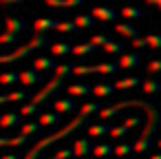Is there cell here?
Masks as SVG:
<instances>
[{
	"instance_id": "6da1fadb",
	"label": "cell",
	"mask_w": 161,
	"mask_h": 159,
	"mask_svg": "<svg viewBox=\"0 0 161 159\" xmlns=\"http://www.w3.org/2000/svg\"><path fill=\"white\" fill-rule=\"evenodd\" d=\"M91 113H99V104H95V102H93V104H84V106H82V113H80V117H77L75 122H71L66 128H62V130H58V133L49 135V137H47V139H42L40 144H36V146H33V148L27 152V159H36V157H38V155H40V152H42L47 146H51V144H55L58 139H62V137L71 135L73 130H77V128H80V126L86 122V117H88Z\"/></svg>"
},
{
	"instance_id": "7a4b0ae2",
	"label": "cell",
	"mask_w": 161,
	"mask_h": 159,
	"mask_svg": "<svg viewBox=\"0 0 161 159\" xmlns=\"http://www.w3.org/2000/svg\"><path fill=\"white\" fill-rule=\"evenodd\" d=\"M60 84H62V77H60V75H55V80H51V82H49V84H47L38 95H33V97L29 99V104H27V106H22V111H20V113H22V115H31V113H36V111L40 108V104H42V102H44L53 91H58V86H60Z\"/></svg>"
},
{
	"instance_id": "3957f363",
	"label": "cell",
	"mask_w": 161,
	"mask_h": 159,
	"mask_svg": "<svg viewBox=\"0 0 161 159\" xmlns=\"http://www.w3.org/2000/svg\"><path fill=\"white\" fill-rule=\"evenodd\" d=\"M44 44H47V36H44V33H38V38H33L27 47H22V49L14 51L11 55H3L0 60H3V64H9V62H14V60H22L31 49H40V47H44Z\"/></svg>"
},
{
	"instance_id": "277c9868",
	"label": "cell",
	"mask_w": 161,
	"mask_h": 159,
	"mask_svg": "<svg viewBox=\"0 0 161 159\" xmlns=\"http://www.w3.org/2000/svg\"><path fill=\"white\" fill-rule=\"evenodd\" d=\"M7 25H9V29H7V33L3 36V42H5V44L11 42V40H16V33H20V31L25 29V25H22L20 20H16V18H7Z\"/></svg>"
},
{
	"instance_id": "5b68a950",
	"label": "cell",
	"mask_w": 161,
	"mask_h": 159,
	"mask_svg": "<svg viewBox=\"0 0 161 159\" xmlns=\"http://www.w3.org/2000/svg\"><path fill=\"white\" fill-rule=\"evenodd\" d=\"M60 22L55 20V18H40V20H36V25H33V29L38 31V33H44L47 36V31L49 29H55Z\"/></svg>"
},
{
	"instance_id": "8992f818",
	"label": "cell",
	"mask_w": 161,
	"mask_h": 159,
	"mask_svg": "<svg viewBox=\"0 0 161 159\" xmlns=\"http://www.w3.org/2000/svg\"><path fill=\"white\" fill-rule=\"evenodd\" d=\"M139 60H141V55H139V53H124V55H121V60H119V66H121V69H132Z\"/></svg>"
},
{
	"instance_id": "52a82bcc",
	"label": "cell",
	"mask_w": 161,
	"mask_h": 159,
	"mask_svg": "<svg viewBox=\"0 0 161 159\" xmlns=\"http://www.w3.org/2000/svg\"><path fill=\"white\" fill-rule=\"evenodd\" d=\"M91 148H93V144L88 141V139H77L75 141V157H86L88 152H91Z\"/></svg>"
},
{
	"instance_id": "ba28073f",
	"label": "cell",
	"mask_w": 161,
	"mask_h": 159,
	"mask_svg": "<svg viewBox=\"0 0 161 159\" xmlns=\"http://www.w3.org/2000/svg\"><path fill=\"white\" fill-rule=\"evenodd\" d=\"M20 82H22L25 86H31V84H38V82H40V75H38L36 71H22V73H20Z\"/></svg>"
},
{
	"instance_id": "9c48e42d",
	"label": "cell",
	"mask_w": 161,
	"mask_h": 159,
	"mask_svg": "<svg viewBox=\"0 0 161 159\" xmlns=\"http://www.w3.org/2000/svg\"><path fill=\"white\" fill-rule=\"evenodd\" d=\"M117 88H115V84H97V86H93V93L97 95V97H106V95H113Z\"/></svg>"
},
{
	"instance_id": "30bf717a",
	"label": "cell",
	"mask_w": 161,
	"mask_h": 159,
	"mask_svg": "<svg viewBox=\"0 0 161 159\" xmlns=\"http://www.w3.org/2000/svg\"><path fill=\"white\" fill-rule=\"evenodd\" d=\"M75 108V102L73 99H58L55 104H53V111L55 113H69V111H73Z\"/></svg>"
},
{
	"instance_id": "8fae6325",
	"label": "cell",
	"mask_w": 161,
	"mask_h": 159,
	"mask_svg": "<svg viewBox=\"0 0 161 159\" xmlns=\"http://www.w3.org/2000/svg\"><path fill=\"white\" fill-rule=\"evenodd\" d=\"M27 97H29V93H27V91L7 93V95H3V104H9V102H22V99H27Z\"/></svg>"
},
{
	"instance_id": "7c38bea8",
	"label": "cell",
	"mask_w": 161,
	"mask_h": 159,
	"mask_svg": "<svg viewBox=\"0 0 161 159\" xmlns=\"http://www.w3.org/2000/svg\"><path fill=\"white\" fill-rule=\"evenodd\" d=\"M66 91H69L71 97H73V95H88V93H93V88L86 86V84H73V86H69Z\"/></svg>"
},
{
	"instance_id": "4fadbf2b",
	"label": "cell",
	"mask_w": 161,
	"mask_h": 159,
	"mask_svg": "<svg viewBox=\"0 0 161 159\" xmlns=\"http://www.w3.org/2000/svg\"><path fill=\"white\" fill-rule=\"evenodd\" d=\"M16 124H22V113H7L3 117V126H16Z\"/></svg>"
},
{
	"instance_id": "5bb4252c",
	"label": "cell",
	"mask_w": 161,
	"mask_h": 159,
	"mask_svg": "<svg viewBox=\"0 0 161 159\" xmlns=\"http://www.w3.org/2000/svg\"><path fill=\"white\" fill-rule=\"evenodd\" d=\"M27 137H29V135H20V137H14V139L3 137V139H0V146H3V148H7V146H20V144L27 141Z\"/></svg>"
},
{
	"instance_id": "9a60e30c",
	"label": "cell",
	"mask_w": 161,
	"mask_h": 159,
	"mask_svg": "<svg viewBox=\"0 0 161 159\" xmlns=\"http://www.w3.org/2000/svg\"><path fill=\"white\" fill-rule=\"evenodd\" d=\"M110 128H108V124H93V126H88V135L91 137H99V135H106Z\"/></svg>"
},
{
	"instance_id": "2e32d148",
	"label": "cell",
	"mask_w": 161,
	"mask_h": 159,
	"mask_svg": "<svg viewBox=\"0 0 161 159\" xmlns=\"http://www.w3.org/2000/svg\"><path fill=\"white\" fill-rule=\"evenodd\" d=\"M110 152H115V148H113L110 144H99V146L93 148V155H95V157H108Z\"/></svg>"
},
{
	"instance_id": "e0dca14e",
	"label": "cell",
	"mask_w": 161,
	"mask_h": 159,
	"mask_svg": "<svg viewBox=\"0 0 161 159\" xmlns=\"http://www.w3.org/2000/svg\"><path fill=\"white\" fill-rule=\"evenodd\" d=\"M93 16H99V20H115V11L113 9H104V7L93 9Z\"/></svg>"
},
{
	"instance_id": "ac0fdd59",
	"label": "cell",
	"mask_w": 161,
	"mask_h": 159,
	"mask_svg": "<svg viewBox=\"0 0 161 159\" xmlns=\"http://www.w3.org/2000/svg\"><path fill=\"white\" fill-rule=\"evenodd\" d=\"M137 84H141V77H126V80L115 82V88H130V86H137Z\"/></svg>"
},
{
	"instance_id": "d6986e66",
	"label": "cell",
	"mask_w": 161,
	"mask_h": 159,
	"mask_svg": "<svg viewBox=\"0 0 161 159\" xmlns=\"http://www.w3.org/2000/svg\"><path fill=\"white\" fill-rule=\"evenodd\" d=\"M115 31L121 33V36H126V38H135L137 36V29L135 27H128V25H115Z\"/></svg>"
},
{
	"instance_id": "ffe728a7",
	"label": "cell",
	"mask_w": 161,
	"mask_h": 159,
	"mask_svg": "<svg viewBox=\"0 0 161 159\" xmlns=\"http://www.w3.org/2000/svg\"><path fill=\"white\" fill-rule=\"evenodd\" d=\"M33 66H36V71H44V69H53L55 64H53L51 58H38V60L33 62Z\"/></svg>"
},
{
	"instance_id": "44dd1931",
	"label": "cell",
	"mask_w": 161,
	"mask_h": 159,
	"mask_svg": "<svg viewBox=\"0 0 161 159\" xmlns=\"http://www.w3.org/2000/svg\"><path fill=\"white\" fill-rule=\"evenodd\" d=\"M75 25L80 29H88V27H95V18H88V16H77L75 18Z\"/></svg>"
},
{
	"instance_id": "7402d4cb",
	"label": "cell",
	"mask_w": 161,
	"mask_h": 159,
	"mask_svg": "<svg viewBox=\"0 0 161 159\" xmlns=\"http://www.w3.org/2000/svg\"><path fill=\"white\" fill-rule=\"evenodd\" d=\"M141 91L148 93V95H150V93H159V91H161V84H159L157 80H148V82H143V88H141Z\"/></svg>"
},
{
	"instance_id": "603a6c76",
	"label": "cell",
	"mask_w": 161,
	"mask_h": 159,
	"mask_svg": "<svg viewBox=\"0 0 161 159\" xmlns=\"http://www.w3.org/2000/svg\"><path fill=\"white\" fill-rule=\"evenodd\" d=\"M58 119H60V113H44L40 117V124L42 126H51V124H58Z\"/></svg>"
},
{
	"instance_id": "cb8c5ba5",
	"label": "cell",
	"mask_w": 161,
	"mask_h": 159,
	"mask_svg": "<svg viewBox=\"0 0 161 159\" xmlns=\"http://www.w3.org/2000/svg\"><path fill=\"white\" fill-rule=\"evenodd\" d=\"M130 152H135V146H130V144H119V146H115V155H117V157H126V155H130Z\"/></svg>"
},
{
	"instance_id": "d4e9b609",
	"label": "cell",
	"mask_w": 161,
	"mask_h": 159,
	"mask_svg": "<svg viewBox=\"0 0 161 159\" xmlns=\"http://www.w3.org/2000/svg\"><path fill=\"white\" fill-rule=\"evenodd\" d=\"M71 51H73L71 44H51V53H55V55H66Z\"/></svg>"
},
{
	"instance_id": "484cf974",
	"label": "cell",
	"mask_w": 161,
	"mask_h": 159,
	"mask_svg": "<svg viewBox=\"0 0 161 159\" xmlns=\"http://www.w3.org/2000/svg\"><path fill=\"white\" fill-rule=\"evenodd\" d=\"M40 126L42 124H36V122H27V124H22V135H31V133H38L40 130Z\"/></svg>"
},
{
	"instance_id": "4316f807",
	"label": "cell",
	"mask_w": 161,
	"mask_h": 159,
	"mask_svg": "<svg viewBox=\"0 0 161 159\" xmlns=\"http://www.w3.org/2000/svg\"><path fill=\"white\" fill-rule=\"evenodd\" d=\"M93 51H95V44H80V47L73 49L75 55H86V53H93Z\"/></svg>"
},
{
	"instance_id": "83f0119b",
	"label": "cell",
	"mask_w": 161,
	"mask_h": 159,
	"mask_svg": "<svg viewBox=\"0 0 161 159\" xmlns=\"http://www.w3.org/2000/svg\"><path fill=\"white\" fill-rule=\"evenodd\" d=\"M121 16H124V18H139V16H141V9H135V7H124V9H121Z\"/></svg>"
},
{
	"instance_id": "f1b7e54d",
	"label": "cell",
	"mask_w": 161,
	"mask_h": 159,
	"mask_svg": "<svg viewBox=\"0 0 161 159\" xmlns=\"http://www.w3.org/2000/svg\"><path fill=\"white\" fill-rule=\"evenodd\" d=\"M117 66H119V64H113V62H108V64H97V73H104V75H106V73H115Z\"/></svg>"
},
{
	"instance_id": "f546056e",
	"label": "cell",
	"mask_w": 161,
	"mask_h": 159,
	"mask_svg": "<svg viewBox=\"0 0 161 159\" xmlns=\"http://www.w3.org/2000/svg\"><path fill=\"white\" fill-rule=\"evenodd\" d=\"M95 71H97V66H75L73 69V75H91Z\"/></svg>"
},
{
	"instance_id": "4dcf8cb0",
	"label": "cell",
	"mask_w": 161,
	"mask_h": 159,
	"mask_svg": "<svg viewBox=\"0 0 161 159\" xmlns=\"http://www.w3.org/2000/svg\"><path fill=\"white\" fill-rule=\"evenodd\" d=\"M128 130H130V126H128V124H121V126H117V128H113V130H110V137H113V139H117V137L126 135Z\"/></svg>"
},
{
	"instance_id": "1f68e13d",
	"label": "cell",
	"mask_w": 161,
	"mask_h": 159,
	"mask_svg": "<svg viewBox=\"0 0 161 159\" xmlns=\"http://www.w3.org/2000/svg\"><path fill=\"white\" fill-rule=\"evenodd\" d=\"M18 80H20V73H5L3 75V84L5 86H9L11 82H18Z\"/></svg>"
},
{
	"instance_id": "d6a6232c",
	"label": "cell",
	"mask_w": 161,
	"mask_h": 159,
	"mask_svg": "<svg viewBox=\"0 0 161 159\" xmlns=\"http://www.w3.org/2000/svg\"><path fill=\"white\" fill-rule=\"evenodd\" d=\"M69 73H73V66H69V64H60V66L55 69V75H60V77H64V75H69Z\"/></svg>"
},
{
	"instance_id": "836d02e7",
	"label": "cell",
	"mask_w": 161,
	"mask_h": 159,
	"mask_svg": "<svg viewBox=\"0 0 161 159\" xmlns=\"http://www.w3.org/2000/svg\"><path fill=\"white\" fill-rule=\"evenodd\" d=\"M91 44H95V47H99V44H108V36H104V33H99V36H93Z\"/></svg>"
},
{
	"instance_id": "e575fe53",
	"label": "cell",
	"mask_w": 161,
	"mask_h": 159,
	"mask_svg": "<svg viewBox=\"0 0 161 159\" xmlns=\"http://www.w3.org/2000/svg\"><path fill=\"white\" fill-rule=\"evenodd\" d=\"M55 157H58V159H73V157H75V150H71V148H64V150H60Z\"/></svg>"
},
{
	"instance_id": "d590c367",
	"label": "cell",
	"mask_w": 161,
	"mask_h": 159,
	"mask_svg": "<svg viewBox=\"0 0 161 159\" xmlns=\"http://www.w3.org/2000/svg\"><path fill=\"white\" fill-rule=\"evenodd\" d=\"M75 29H77L75 22H60L58 25V31H75Z\"/></svg>"
},
{
	"instance_id": "8d00e7d4",
	"label": "cell",
	"mask_w": 161,
	"mask_h": 159,
	"mask_svg": "<svg viewBox=\"0 0 161 159\" xmlns=\"http://www.w3.org/2000/svg\"><path fill=\"white\" fill-rule=\"evenodd\" d=\"M104 51L106 53H119L121 51V44H110L108 42V44H104Z\"/></svg>"
},
{
	"instance_id": "74e56055",
	"label": "cell",
	"mask_w": 161,
	"mask_h": 159,
	"mask_svg": "<svg viewBox=\"0 0 161 159\" xmlns=\"http://www.w3.org/2000/svg\"><path fill=\"white\" fill-rule=\"evenodd\" d=\"M146 38H148V44H152L154 49L161 47V36H146Z\"/></svg>"
},
{
	"instance_id": "f35d334b",
	"label": "cell",
	"mask_w": 161,
	"mask_h": 159,
	"mask_svg": "<svg viewBox=\"0 0 161 159\" xmlns=\"http://www.w3.org/2000/svg\"><path fill=\"white\" fill-rule=\"evenodd\" d=\"M161 71V60H154V62H150V66H148V73H159Z\"/></svg>"
},
{
	"instance_id": "ab89813d",
	"label": "cell",
	"mask_w": 161,
	"mask_h": 159,
	"mask_svg": "<svg viewBox=\"0 0 161 159\" xmlns=\"http://www.w3.org/2000/svg\"><path fill=\"white\" fill-rule=\"evenodd\" d=\"M146 44H148V38H135V40H132V47H135V49H139V47L143 49Z\"/></svg>"
},
{
	"instance_id": "60d3db41",
	"label": "cell",
	"mask_w": 161,
	"mask_h": 159,
	"mask_svg": "<svg viewBox=\"0 0 161 159\" xmlns=\"http://www.w3.org/2000/svg\"><path fill=\"white\" fill-rule=\"evenodd\" d=\"M49 7H66V0H44Z\"/></svg>"
},
{
	"instance_id": "b9f144b4",
	"label": "cell",
	"mask_w": 161,
	"mask_h": 159,
	"mask_svg": "<svg viewBox=\"0 0 161 159\" xmlns=\"http://www.w3.org/2000/svg\"><path fill=\"white\" fill-rule=\"evenodd\" d=\"M124 124H128L130 128H135V126H139V124H141V119H139V117H128Z\"/></svg>"
},
{
	"instance_id": "7bdbcfd3",
	"label": "cell",
	"mask_w": 161,
	"mask_h": 159,
	"mask_svg": "<svg viewBox=\"0 0 161 159\" xmlns=\"http://www.w3.org/2000/svg\"><path fill=\"white\" fill-rule=\"evenodd\" d=\"M84 5V0H66V7H80Z\"/></svg>"
},
{
	"instance_id": "ee69618b",
	"label": "cell",
	"mask_w": 161,
	"mask_h": 159,
	"mask_svg": "<svg viewBox=\"0 0 161 159\" xmlns=\"http://www.w3.org/2000/svg\"><path fill=\"white\" fill-rule=\"evenodd\" d=\"M150 5H157V7H161V0H148Z\"/></svg>"
},
{
	"instance_id": "f6af8a7d",
	"label": "cell",
	"mask_w": 161,
	"mask_h": 159,
	"mask_svg": "<svg viewBox=\"0 0 161 159\" xmlns=\"http://www.w3.org/2000/svg\"><path fill=\"white\" fill-rule=\"evenodd\" d=\"M5 5H9V3H22V0H3Z\"/></svg>"
},
{
	"instance_id": "bcb514c9",
	"label": "cell",
	"mask_w": 161,
	"mask_h": 159,
	"mask_svg": "<svg viewBox=\"0 0 161 159\" xmlns=\"http://www.w3.org/2000/svg\"><path fill=\"white\" fill-rule=\"evenodd\" d=\"M3 159H18V157H16V155H5Z\"/></svg>"
},
{
	"instance_id": "7dc6e473",
	"label": "cell",
	"mask_w": 161,
	"mask_h": 159,
	"mask_svg": "<svg viewBox=\"0 0 161 159\" xmlns=\"http://www.w3.org/2000/svg\"><path fill=\"white\" fill-rule=\"evenodd\" d=\"M150 159H161V152H159V155H152Z\"/></svg>"
},
{
	"instance_id": "c3c4849f",
	"label": "cell",
	"mask_w": 161,
	"mask_h": 159,
	"mask_svg": "<svg viewBox=\"0 0 161 159\" xmlns=\"http://www.w3.org/2000/svg\"><path fill=\"white\" fill-rule=\"evenodd\" d=\"M49 159H58V157H49Z\"/></svg>"
},
{
	"instance_id": "681fc988",
	"label": "cell",
	"mask_w": 161,
	"mask_h": 159,
	"mask_svg": "<svg viewBox=\"0 0 161 159\" xmlns=\"http://www.w3.org/2000/svg\"><path fill=\"white\" fill-rule=\"evenodd\" d=\"M159 148H161V139H159Z\"/></svg>"
}]
</instances>
